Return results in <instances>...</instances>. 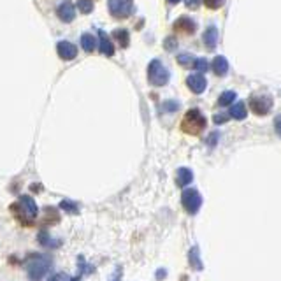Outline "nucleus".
I'll list each match as a JSON object with an SVG mask.
<instances>
[{"mask_svg": "<svg viewBox=\"0 0 281 281\" xmlns=\"http://www.w3.org/2000/svg\"><path fill=\"white\" fill-rule=\"evenodd\" d=\"M206 116L201 113L199 109H190L186 111L183 122H181V130L190 135H199L202 134V130L206 128Z\"/></svg>", "mask_w": 281, "mask_h": 281, "instance_id": "1", "label": "nucleus"}, {"mask_svg": "<svg viewBox=\"0 0 281 281\" xmlns=\"http://www.w3.org/2000/svg\"><path fill=\"white\" fill-rule=\"evenodd\" d=\"M51 265H53V262H51L50 256L34 255L30 258L28 264H26V273H28L30 281H41L42 278L50 273Z\"/></svg>", "mask_w": 281, "mask_h": 281, "instance_id": "2", "label": "nucleus"}, {"mask_svg": "<svg viewBox=\"0 0 281 281\" xmlns=\"http://www.w3.org/2000/svg\"><path fill=\"white\" fill-rule=\"evenodd\" d=\"M11 209H13V213L16 214L18 218L25 223V225L34 223V218L37 216V206H35L34 199L26 197V195H23L16 204H13Z\"/></svg>", "mask_w": 281, "mask_h": 281, "instance_id": "3", "label": "nucleus"}, {"mask_svg": "<svg viewBox=\"0 0 281 281\" xmlns=\"http://www.w3.org/2000/svg\"><path fill=\"white\" fill-rule=\"evenodd\" d=\"M169 71L164 67V63L160 60H151L150 67H148V79L153 86H164V84L169 83Z\"/></svg>", "mask_w": 281, "mask_h": 281, "instance_id": "4", "label": "nucleus"}, {"mask_svg": "<svg viewBox=\"0 0 281 281\" xmlns=\"http://www.w3.org/2000/svg\"><path fill=\"white\" fill-rule=\"evenodd\" d=\"M181 204L185 207V211L188 214H195L202 206V197L201 193L195 188H186L181 193Z\"/></svg>", "mask_w": 281, "mask_h": 281, "instance_id": "5", "label": "nucleus"}, {"mask_svg": "<svg viewBox=\"0 0 281 281\" xmlns=\"http://www.w3.org/2000/svg\"><path fill=\"white\" fill-rule=\"evenodd\" d=\"M109 13L118 20H125L134 13V2L132 0H107Z\"/></svg>", "mask_w": 281, "mask_h": 281, "instance_id": "6", "label": "nucleus"}, {"mask_svg": "<svg viewBox=\"0 0 281 281\" xmlns=\"http://www.w3.org/2000/svg\"><path fill=\"white\" fill-rule=\"evenodd\" d=\"M250 107H252V111L255 114L264 116V114H267L269 111H271V107H273V99L269 95H253L252 99H250Z\"/></svg>", "mask_w": 281, "mask_h": 281, "instance_id": "7", "label": "nucleus"}, {"mask_svg": "<svg viewBox=\"0 0 281 281\" xmlns=\"http://www.w3.org/2000/svg\"><path fill=\"white\" fill-rule=\"evenodd\" d=\"M56 51H58V55L62 60H74L76 55H77V48L69 41H62L56 44Z\"/></svg>", "mask_w": 281, "mask_h": 281, "instance_id": "8", "label": "nucleus"}, {"mask_svg": "<svg viewBox=\"0 0 281 281\" xmlns=\"http://www.w3.org/2000/svg\"><path fill=\"white\" fill-rule=\"evenodd\" d=\"M186 84H188V88L192 90L193 93H197L199 95V93H202L204 90H206L207 81L202 74H192V76L186 77Z\"/></svg>", "mask_w": 281, "mask_h": 281, "instance_id": "9", "label": "nucleus"}, {"mask_svg": "<svg viewBox=\"0 0 281 281\" xmlns=\"http://www.w3.org/2000/svg\"><path fill=\"white\" fill-rule=\"evenodd\" d=\"M174 30H176V32H183V34L190 35V34H195L197 25H195V21H193L192 18L181 16V18H178V21L174 23Z\"/></svg>", "mask_w": 281, "mask_h": 281, "instance_id": "10", "label": "nucleus"}, {"mask_svg": "<svg viewBox=\"0 0 281 281\" xmlns=\"http://www.w3.org/2000/svg\"><path fill=\"white\" fill-rule=\"evenodd\" d=\"M58 16H60V20L65 21V23H71V21L76 18L74 4H72V2H69V0L62 2V4H60V7H58Z\"/></svg>", "mask_w": 281, "mask_h": 281, "instance_id": "11", "label": "nucleus"}, {"mask_svg": "<svg viewBox=\"0 0 281 281\" xmlns=\"http://www.w3.org/2000/svg\"><path fill=\"white\" fill-rule=\"evenodd\" d=\"M216 42H218V28L214 25L207 26V30L204 32V44L207 46V50L213 51L216 48Z\"/></svg>", "mask_w": 281, "mask_h": 281, "instance_id": "12", "label": "nucleus"}, {"mask_svg": "<svg viewBox=\"0 0 281 281\" xmlns=\"http://www.w3.org/2000/svg\"><path fill=\"white\" fill-rule=\"evenodd\" d=\"M99 37H101V51L105 56H113L114 55V46H113V42L109 41V37H107V34L101 30V32H99Z\"/></svg>", "mask_w": 281, "mask_h": 281, "instance_id": "13", "label": "nucleus"}, {"mask_svg": "<svg viewBox=\"0 0 281 281\" xmlns=\"http://www.w3.org/2000/svg\"><path fill=\"white\" fill-rule=\"evenodd\" d=\"M192 179H193V174H192V171H190V169H186V167L178 169V174H176V183H178V185L186 186L188 183H192Z\"/></svg>", "mask_w": 281, "mask_h": 281, "instance_id": "14", "label": "nucleus"}, {"mask_svg": "<svg viewBox=\"0 0 281 281\" xmlns=\"http://www.w3.org/2000/svg\"><path fill=\"white\" fill-rule=\"evenodd\" d=\"M213 71L218 76L227 74V71H229V62H227L225 56H216V58L213 60Z\"/></svg>", "mask_w": 281, "mask_h": 281, "instance_id": "15", "label": "nucleus"}, {"mask_svg": "<svg viewBox=\"0 0 281 281\" xmlns=\"http://www.w3.org/2000/svg\"><path fill=\"white\" fill-rule=\"evenodd\" d=\"M230 116L235 118V120H244L246 118V105H244V102H235L232 105Z\"/></svg>", "mask_w": 281, "mask_h": 281, "instance_id": "16", "label": "nucleus"}, {"mask_svg": "<svg viewBox=\"0 0 281 281\" xmlns=\"http://www.w3.org/2000/svg\"><path fill=\"white\" fill-rule=\"evenodd\" d=\"M81 46H83L84 51L92 53V51L95 50V46H97L95 37H93L92 34H83V35H81Z\"/></svg>", "mask_w": 281, "mask_h": 281, "instance_id": "17", "label": "nucleus"}, {"mask_svg": "<svg viewBox=\"0 0 281 281\" xmlns=\"http://www.w3.org/2000/svg\"><path fill=\"white\" fill-rule=\"evenodd\" d=\"M113 35H114V39L120 42V46H122V48L128 46V32H127V30L118 28V30H114V32H113Z\"/></svg>", "mask_w": 281, "mask_h": 281, "instance_id": "18", "label": "nucleus"}, {"mask_svg": "<svg viewBox=\"0 0 281 281\" xmlns=\"http://www.w3.org/2000/svg\"><path fill=\"white\" fill-rule=\"evenodd\" d=\"M235 92H225V93H222L220 95V99H218V104L220 105H229V104H232V102L235 101Z\"/></svg>", "mask_w": 281, "mask_h": 281, "instance_id": "19", "label": "nucleus"}, {"mask_svg": "<svg viewBox=\"0 0 281 281\" xmlns=\"http://www.w3.org/2000/svg\"><path fill=\"white\" fill-rule=\"evenodd\" d=\"M195 56H192V55H188V53H183V55H179L178 56V62L183 65V67H192L193 63H195Z\"/></svg>", "mask_w": 281, "mask_h": 281, "instance_id": "20", "label": "nucleus"}, {"mask_svg": "<svg viewBox=\"0 0 281 281\" xmlns=\"http://www.w3.org/2000/svg\"><path fill=\"white\" fill-rule=\"evenodd\" d=\"M77 7H79V11H81V13H84V14H88V13H92V11H93L92 0H79V2H77Z\"/></svg>", "mask_w": 281, "mask_h": 281, "instance_id": "21", "label": "nucleus"}, {"mask_svg": "<svg viewBox=\"0 0 281 281\" xmlns=\"http://www.w3.org/2000/svg\"><path fill=\"white\" fill-rule=\"evenodd\" d=\"M193 67L197 69L199 72H206L207 69H209V63H207L206 58H197L195 60V63H193Z\"/></svg>", "mask_w": 281, "mask_h": 281, "instance_id": "22", "label": "nucleus"}, {"mask_svg": "<svg viewBox=\"0 0 281 281\" xmlns=\"http://www.w3.org/2000/svg\"><path fill=\"white\" fill-rule=\"evenodd\" d=\"M60 207H62L63 211H67V213H77V206H76L74 202L63 201L62 204H60Z\"/></svg>", "mask_w": 281, "mask_h": 281, "instance_id": "23", "label": "nucleus"}, {"mask_svg": "<svg viewBox=\"0 0 281 281\" xmlns=\"http://www.w3.org/2000/svg\"><path fill=\"white\" fill-rule=\"evenodd\" d=\"M204 4H206V7H209V9H220L223 4H225V0H204Z\"/></svg>", "mask_w": 281, "mask_h": 281, "instance_id": "24", "label": "nucleus"}, {"mask_svg": "<svg viewBox=\"0 0 281 281\" xmlns=\"http://www.w3.org/2000/svg\"><path fill=\"white\" fill-rule=\"evenodd\" d=\"M164 46H165V50H167V51H174V50H176V46H178V41L174 37H167V39H165V42H164Z\"/></svg>", "mask_w": 281, "mask_h": 281, "instance_id": "25", "label": "nucleus"}, {"mask_svg": "<svg viewBox=\"0 0 281 281\" xmlns=\"http://www.w3.org/2000/svg\"><path fill=\"white\" fill-rule=\"evenodd\" d=\"M190 260H192V264H193V267H195V269L202 267L201 262H199V256H197V248H193V250H192V253H190Z\"/></svg>", "mask_w": 281, "mask_h": 281, "instance_id": "26", "label": "nucleus"}, {"mask_svg": "<svg viewBox=\"0 0 281 281\" xmlns=\"http://www.w3.org/2000/svg\"><path fill=\"white\" fill-rule=\"evenodd\" d=\"M185 4L188 9H192V11H195V9L201 7V0H185Z\"/></svg>", "mask_w": 281, "mask_h": 281, "instance_id": "27", "label": "nucleus"}, {"mask_svg": "<svg viewBox=\"0 0 281 281\" xmlns=\"http://www.w3.org/2000/svg\"><path fill=\"white\" fill-rule=\"evenodd\" d=\"M48 281H72L67 274H55V276H51Z\"/></svg>", "mask_w": 281, "mask_h": 281, "instance_id": "28", "label": "nucleus"}, {"mask_svg": "<svg viewBox=\"0 0 281 281\" xmlns=\"http://www.w3.org/2000/svg\"><path fill=\"white\" fill-rule=\"evenodd\" d=\"M178 107H179V104H178V102H172V101H169L167 104H164V111H176Z\"/></svg>", "mask_w": 281, "mask_h": 281, "instance_id": "29", "label": "nucleus"}, {"mask_svg": "<svg viewBox=\"0 0 281 281\" xmlns=\"http://www.w3.org/2000/svg\"><path fill=\"white\" fill-rule=\"evenodd\" d=\"M227 120H229V116H227V114H216V116H214V123H216V125H220V123H225Z\"/></svg>", "mask_w": 281, "mask_h": 281, "instance_id": "30", "label": "nucleus"}, {"mask_svg": "<svg viewBox=\"0 0 281 281\" xmlns=\"http://www.w3.org/2000/svg\"><path fill=\"white\" fill-rule=\"evenodd\" d=\"M274 128H276V134L281 137V114L276 116V120H274Z\"/></svg>", "mask_w": 281, "mask_h": 281, "instance_id": "31", "label": "nucleus"}, {"mask_svg": "<svg viewBox=\"0 0 281 281\" xmlns=\"http://www.w3.org/2000/svg\"><path fill=\"white\" fill-rule=\"evenodd\" d=\"M169 4H178V2H179V0H167Z\"/></svg>", "mask_w": 281, "mask_h": 281, "instance_id": "32", "label": "nucleus"}]
</instances>
